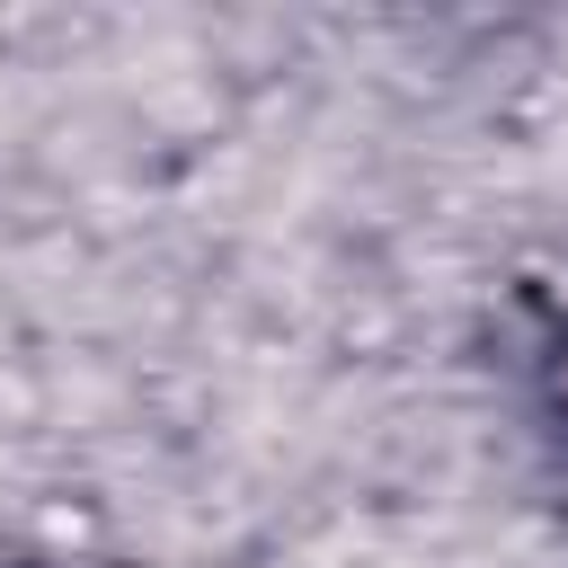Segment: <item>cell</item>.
Returning a JSON list of instances; mask_svg holds the SVG:
<instances>
[{
    "label": "cell",
    "mask_w": 568,
    "mask_h": 568,
    "mask_svg": "<svg viewBox=\"0 0 568 568\" xmlns=\"http://www.w3.org/2000/svg\"><path fill=\"white\" fill-rule=\"evenodd\" d=\"M559 399H568V346H559Z\"/></svg>",
    "instance_id": "cell-1"
}]
</instances>
